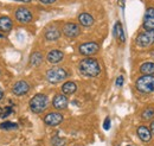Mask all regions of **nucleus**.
Returning <instances> with one entry per match:
<instances>
[{
	"mask_svg": "<svg viewBox=\"0 0 154 146\" xmlns=\"http://www.w3.org/2000/svg\"><path fill=\"white\" fill-rule=\"evenodd\" d=\"M78 70L83 76L87 77H96L101 73L100 64L94 58H84L83 61H81L78 65Z\"/></svg>",
	"mask_w": 154,
	"mask_h": 146,
	"instance_id": "obj_1",
	"label": "nucleus"
},
{
	"mask_svg": "<svg viewBox=\"0 0 154 146\" xmlns=\"http://www.w3.org/2000/svg\"><path fill=\"white\" fill-rule=\"evenodd\" d=\"M135 86H136V89L141 93H145V94L152 93L154 91V76L145 75L139 77L135 82Z\"/></svg>",
	"mask_w": 154,
	"mask_h": 146,
	"instance_id": "obj_2",
	"label": "nucleus"
},
{
	"mask_svg": "<svg viewBox=\"0 0 154 146\" xmlns=\"http://www.w3.org/2000/svg\"><path fill=\"white\" fill-rule=\"evenodd\" d=\"M48 97L43 94L35 95L30 101V108L33 113H42L48 107Z\"/></svg>",
	"mask_w": 154,
	"mask_h": 146,
	"instance_id": "obj_3",
	"label": "nucleus"
},
{
	"mask_svg": "<svg viewBox=\"0 0 154 146\" xmlns=\"http://www.w3.org/2000/svg\"><path fill=\"white\" fill-rule=\"evenodd\" d=\"M66 76H68V74L63 68H52V69L48 70L46 80L50 83H58V82H62L63 80H65Z\"/></svg>",
	"mask_w": 154,
	"mask_h": 146,
	"instance_id": "obj_4",
	"label": "nucleus"
},
{
	"mask_svg": "<svg viewBox=\"0 0 154 146\" xmlns=\"http://www.w3.org/2000/svg\"><path fill=\"white\" fill-rule=\"evenodd\" d=\"M154 43V31H145L136 37V44L141 48H147Z\"/></svg>",
	"mask_w": 154,
	"mask_h": 146,
	"instance_id": "obj_5",
	"label": "nucleus"
},
{
	"mask_svg": "<svg viewBox=\"0 0 154 146\" xmlns=\"http://www.w3.org/2000/svg\"><path fill=\"white\" fill-rule=\"evenodd\" d=\"M98 51V44L94 42H89V43H84L79 46V52L84 56H91L96 54Z\"/></svg>",
	"mask_w": 154,
	"mask_h": 146,
	"instance_id": "obj_6",
	"label": "nucleus"
},
{
	"mask_svg": "<svg viewBox=\"0 0 154 146\" xmlns=\"http://www.w3.org/2000/svg\"><path fill=\"white\" fill-rule=\"evenodd\" d=\"M143 27L146 31H154V8L151 7L146 11L143 18Z\"/></svg>",
	"mask_w": 154,
	"mask_h": 146,
	"instance_id": "obj_7",
	"label": "nucleus"
},
{
	"mask_svg": "<svg viewBox=\"0 0 154 146\" xmlns=\"http://www.w3.org/2000/svg\"><path fill=\"white\" fill-rule=\"evenodd\" d=\"M79 32H81L79 26L74 24V23H68L63 27V33L66 37H69V38H75V37L79 35Z\"/></svg>",
	"mask_w": 154,
	"mask_h": 146,
	"instance_id": "obj_8",
	"label": "nucleus"
},
{
	"mask_svg": "<svg viewBox=\"0 0 154 146\" xmlns=\"http://www.w3.org/2000/svg\"><path fill=\"white\" fill-rule=\"evenodd\" d=\"M16 18L19 23H23V24H26V23H30L32 20V14L31 12L25 8V7H20L17 10L16 12Z\"/></svg>",
	"mask_w": 154,
	"mask_h": 146,
	"instance_id": "obj_9",
	"label": "nucleus"
},
{
	"mask_svg": "<svg viewBox=\"0 0 154 146\" xmlns=\"http://www.w3.org/2000/svg\"><path fill=\"white\" fill-rule=\"evenodd\" d=\"M63 121V115L59 113H49L44 118V122L49 126H57Z\"/></svg>",
	"mask_w": 154,
	"mask_h": 146,
	"instance_id": "obj_10",
	"label": "nucleus"
},
{
	"mask_svg": "<svg viewBox=\"0 0 154 146\" xmlns=\"http://www.w3.org/2000/svg\"><path fill=\"white\" fill-rule=\"evenodd\" d=\"M30 89V86H29V83L27 82H25V81H18L14 86H13V93L16 94V95H18V96H21V95H24V94H26L27 91Z\"/></svg>",
	"mask_w": 154,
	"mask_h": 146,
	"instance_id": "obj_11",
	"label": "nucleus"
},
{
	"mask_svg": "<svg viewBox=\"0 0 154 146\" xmlns=\"http://www.w3.org/2000/svg\"><path fill=\"white\" fill-rule=\"evenodd\" d=\"M52 105H54V107L56 110H64L68 106V99L64 95H56L54 97Z\"/></svg>",
	"mask_w": 154,
	"mask_h": 146,
	"instance_id": "obj_12",
	"label": "nucleus"
},
{
	"mask_svg": "<svg viewBox=\"0 0 154 146\" xmlns=\"http://www.w3.org/2000/svg\"><path fill=\"white\" fill-rule=\"evenodd\" d=\"M137 135H139V138H140L142 141H145V143H148V141L151 140V138H152L151 131L147 127H145V126H141V127L137 128Z\"/></svg>",
	"mask_w": 154,
	"mask_h": 146,
	"instance_id": "obj_13",
	"label": "nucleus"
},
{
	"mask_svg": "<svg viewBox=\"0 0 154 146\" xmlns=\"http://www.w3.org/2000/svg\"><path fill=\"white\" fill-rule=\"evenodd\" d=\"M63 59V52L59 50H52L48 54V61L50 63H58Z\"/></svg>",
	"mask_w": 154,
	"mask_h": 146,
	"instance_id": "obj_14",
	"label": "nucleus"
},
{
	"mask_svg": "<svg viewBox=\"0 0 154 146\" xmlns=\"http://www.w3.org/2000/svg\"><path fill=\"white\" fill-rule=\"evenodd\" d=\"M114 36L119 42H121V43L125 42V32H123V29H122V25L120 21H117L114 26Z\"/></svg>",
	"mask_w": 154,
	"mask_h": 146,
	"instance_id": "obj_15",
	"label": "nucleus"
},
{
	"mask_svg": "<svg viewBox=\"0 0 154 146\" xmlns=\"http://www.w3.org/2000/svg\"><path fill=\"white\" fill-rule=\"evenodd\" d=\"M12 29V20L8 17H1L0 18V31L7 32Z\"/></svg>",
	"mask_w": 154,
	"mask_h": 146,
	"instance_id": "obj_16",
	"label": "nucleus"
},
{
	"mask_svg": "<svg viewBox=\"0 0 154 146\" xmlns=\"http://www.w3.org/2000/svg\"><path fill=\"white\" fill-rule=\"evenodd\" d=\"M140 73L143 75H153L154 74V63L153 62H146L140 67Z\"/></svg>",
	"mask_w": 154,
	"mask_h": 146,
	"instance_id": "obj_17",
	"label": "nucleus"
},
{
	"mask_svg": "<svg viewBox=\"0 0 154 146\" xmlns=\"http://www.w3.org/2000/svg\"><path fill=\"white\" fill-rule=\"evenodd\" d=\"M59 36H60V32L58 31L56 27H50L45 32V37H46L48 40H57Z\"/></svg>",
	"mask_w": 154,
	"mask_h": 146,
	"instance_id": "obj_18",
	"label": "nucleus"
},
{
	"mask_svg": "<svg viewBox=\"0 0 154 146\" xmlns=\"http://www.w3.org/2000/svg\"><path fill=\"white\" fill-rule=\"evenodd\" d=\"M78 20H79V23H81L83 26H90V25H93V23H94V18H93L90 14H88V13H82V14H79Z\"/></svg>",
	"mask_w": 154,
	"mask_h": 146,
	"instance_id": "obj_19",
	"label": "nucleus"
},
{
	"mask_svg": "<svg viewBox=\"0 0 154 146\" xmlns=\"http://www.w3.org/2000/svg\"><path fill=\"white\" fill-rule=\"evenodd\" d=\"M77 89V86L74 82H65L63 86H62V90L64 94L66 95H70V94H74Z\"/></svg>",
	"mask_w": 154,
	"mask_h": 146,
	"instance_id": "obj_20",
	"label": "nucleus"
},
{
	"mask_svg": "<svg viewBox=\"0 0 154 146\" xmlns=\"http://www.w3.org/2000/svg\"><path fill=\"white\" fill-rule=\"evenodd\" d=\"M42 61H43V55H42L39 51H36V52H33V54L31 55L30 63H31L32 65L37 67V65H39V64L42 63Z\"/></svg>",
	"mask_w": 154,
	"mask_h": 146,
	"instance_id": "obj_21",
	"label": "nucleus"
},
{
	"mask_svg": "<svg viewBox=\"0 0 154 146\" xmlns=\"http://www.w3.org/2000/svg\"><path fill=\"white\" fill-rule=\"evenodd\" d=\"M0 128L1 129H16V128H18V125L14 122H11V121H6L0 125Z\"/></svg>",
	"mask_w": 154,
	"mask_h": 146,
	"instance_id": "obj_22",
	"label": "nucleus"
},
{
	"mask_svg": "<svg viewBox=\"0 0 154 146\" xmlns=\"http://www.w3.org/2000/svg\"><path fill=\"white\" fill-rule=\"evenodd\" d=\"M12 107H10V106H7V107H5V108H0V118L1 119H4V118H7L10 114H12Z\"/></svg>",
	"mask_w": 154,
	"mask_h": 146,
	"instance_id": "obj_23",
	"label": "nucleus"
},
{
	"mask_svg": "<svg viewBox=\"0 0 154 146\" xmlns=\"http://www.w3.org/2000/svg\"><path fill=\"white\" fill-rule=\"evenodd\" d=\"M154 116V110L153 108H147L142 112V119L145 120H149Z\"/></svg>",
	"mask_w": 154,
	"mask_h": 146,
	"instance_id": "obj_24",
	"label": "nucleus"
},
{
	"mask_svg": "<svg viewBox=\"0 0 154 146\" xmlns=\"http://www.w3.org/2000/svg\"><path fill=\"white\" fill-rule=\"evenodd\" d=\"M51 143L54 146H64L65 145V139L59 138V137H54L51 139Z\"/></svg>",
	"mask_w": 154,
	"mask_h": 146,
	"instance_id": "obj_25",
	"label": "nucleus"
},
{
	"mask_svg": "<svg viewBox=\"0 0 154 146\" xmlns=\"http://www.w3.org/2000/svg\"><path fill=\"white\" fill-rule=\"evenodd\" d=\"M103 128H104V129H109V128H110V119H109V118H106Z\"/></svg>",
	"mask_w": 154,
	"mask_h": 146,
	"instance_id": "obj_26",
	"label": "nucleus"
},
{
	"mask_svg": "<svg viewBox=\"0 0 154 146\" xmlns=\"http://www.w3.org/2000/svg\"><path fill=\"white\" fill-rule=\"evenodd\" d=\"M123 84V76H119L117 80H116V86L117 87H121Z\"/></svg>",
	"mask_w": 154,
	"mask_h": 146,
	"instance_id": "obj_27",
	"label": "nucleus"
},
{
	"mask_svg": "<svg viewBox=\"0 0 154 146\" xmlns=\"http://www.w3.org/2000/svg\"><path fill=\"white\" fill-rule=\"evenodd\" d=\"M56 0H40V2L43 4H54Z\"/></svg>",
	"mask_w": 154,
	"mask_h": 146,
	"instance_id": "obj_28",
	"label": "nucleus"
},
{
	"mask_svg": "<svg viewBox=\"0 0 154 146\" xmlns=\"http://www.w3.org/2000/svg\"><path fill=\"white\" fill-rule=\"evenodd\" d=\"M151 132H152V133H154V121L151 124Z\"/></svg>",
	"mask_w": 154,
	"mask_h": 146,
	"instance_id": "obj_29",
	"label": "nucleus"
},
{
	"mask_svg": "<svg viewBox=\"0 0 154 146\" xmlns=\"http://www.w3.org/2000/svg\"><path fill=\"white\" fill-rule=\"evenodd\" d=\"M2 95H4V94H2V90H1V88H0V100L2 99Z\"/></svg>",
	"mask_w": 154,
	"mask_h": 146,
	"instance_id": "obj_30",
	"label": "nucleus"
},
{
	"mask_svg": "<svg viewBox=\"0 0 154 146\" xmlns=\"http://www.w3.org/2000/svg\"><path fill=\"white\" fill-rule=\"evenodd\" d=\"M17 1H24V2H29V1H31V0H17Z\"/></svg>",
	"mask_w": 154,
	"mask_h": 146,
	"instance_id": "obj_31",
	"label": "nucleus"
},
{
	"mask_svg": "<svg viewBox=\"0 0 154 146\" xmlns=\"http://www.w3.org/2000/svg\"><path fill=\"white\" fill-rule=\"evenodd\" d=\"M0 38H2V35H0Z\"/></svg>",
	"mask_w": 154,
	"mask_h": 146,
	"instance_id": "obj_32",
	"label": "nucleus"
},
{
	"mask_svg": "<svg viewBox=\"0 0 154 146\" xmlns=\"http://www.w3.org/2000/svg\"><path fill=\"white\" fill-rule=\"evenodd\" d=\"M129 146H134V145H129Z\"/></svg>",
	"mask_w": 154,
	"mask_h": 146,
	"instance_id": "obj_33",
	"label": "nucleus"
}]
</instances>
